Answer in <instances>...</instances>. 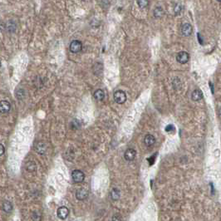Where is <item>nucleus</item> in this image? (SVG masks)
Instances as JSON below:
<instances>
[{
    "label": "nucleus",
    "instance_id": "f257e3e1",
    "mask_svg": "<svg viewBox=\"0 0 221 221\" xmlns=\"http://www.w3.org/2000/svg\"><path fill=\"white\" fill-rule=\"evenodd\" d=\"M126 94L121 90H118L114 93V100L117 104H123L126 101Z\"/></svg>",
    "mask_w": 221,
    "mask_h": 221
},
{
    "label": "nucleus",
    "instance_id": "f03ea898",
    "mask_svg": "<svg viewBox=\"0 0 221 221\" xmlns=\"http://www.w3.org/2000/svg\"><path fill=\"white\" fill-rule=\"evenodd\" d=\"M72 178L75 183H81L84 180L85 175L81 171L79 170H74L72 173Z\"/></svg>",
    "mask_w": 221,
    "mask_h": 221
},
{
    "label": "nucleus",
    "instance_id": "7ed1b4c3",
    "mask_svg": "<svg viewBox=\"0 0 221 221\" xmlns=\"http://www.w3.org/2000/svg\"><path fill=\"white\" fill-rule=\"evenodd\" d=\"M70 51L73 53H80L82 49V44L81 42L78 40H74L70 43Z\"/></svg>",
    "mask_w": 221,
    "mask_h": 221
},
{
    "label": "nucleus",
    "instance_id": "20e7f679",
    "mask_svg": "<svg viewBox=\"0 0 221 221\" xmlns=\"http://www.w3.org/2000/svg\"><path fill=\"white\" fill-rule=\"evenodd\" d=\"M189 59H190V55H189V53H186V52L182 51V52H180V53L177 54L176 60L177 62H180V64H185V63L189 61Z\"/></svg>",
    "mask_w": 221,
    "mask_h": 221
},
{
    "label": "nucleus",
    "instance_id": "39448f33",
    "mask_svg": "<svg viewBox=\"0 0 221 221\" xmlns=\"http://www.w3.org/2000/svg\"><path fill=\"white\" fill-rule=\"evenodd\" d=\"M88 190L84 189V188H81L79 190H77L76 192V198L78 200H84L88 197Z\"/></svg>",
    "mask_w": 221,
    "mask_h": 221
},
{
    "label": "nucleus",
    "instance_id": "423d86ee",
    "mask_svg": "<svg viewBox=\"0 0 221 221\" xmlns=\"http://www.w3.org/2000/svg\"><path fill=\"white\" fill-rule=\"evenodd\" d=\"M57 217L59 219H61L62 220H64L66 219L67 218V216L69 215V210L67 209L66 206H62V207H60L57 210Z\"/></svg>",
    "mask_w": 221,
    "mask_h": 221
},
{
    "label": "nucleus",
    "instance_id": "0eeeda50",
    "mask_svg": "<svg viewBox=\"0 0 221 221\" xmlns=\"http://www.w3.org/2000/svg\"><path fill=\"white\" fill-rule=\"evenodd\" d=\"M136 156V151L134 149H128L126 150V152L124 153V158L127 161H132L134 160Z\"/></svg>",
    "mask_w": 221,
    "mask_h": 221
},
{
    "label": "nucleus",
    "instance_id": "6e6552de",
    "mask_svg": "<svg viewBox=\"0 0 221 221\" xmlns=\"http://www.w3.org/2000/svg\"><path fill=\"white\" fill-rule=\"evenodd\" d=\"M181 33L185 37L190 36L193 33V28L190 25V23H184L181 27Z\"/></svg>",
    "mask_w": 221,
    "mask_h": 221
},
{
    "label": "nucleus",
    "instance_id": "1a4fd4ad",
    "mask_svg": "<svg viewBox=\"0 0 221 221\" xmlns=\"http://www.w3.org/2000/svg\"><path fill=\"white\" fill-rule=\"evenodd\" d=\"M11 109V105L9 103L8 101H5V100H2L1 101V103H0V111H1V113L3 114H6L10 111Z\"/></svg>",
    "mask_w": 221,
    "mask_h": 221
},
{
    "label": "nucleus",
    "instance_id": "9d476101",
    "mask_svg": "<svg viewBox=\"0 0 221 221\" xmlns=\"http://www.w3.org/2000/svg\"><path fill=\"white\" fill-rule=\"evenodd\" d=\"M144 142H145V145H146V146H153L155 143H156V138H155L153 135H146V136H145V139H144Z\"/></svg>",
    "mask_w": 221,
    "mask_h": 221
},
{
    "label": "nucleus",
    "instance_id": "9b49d317",
    "mask_svg": "<svg viewBox=\"0 0 221 221\" xmlns=\"http://www.w3.org/2000/svg\"><path fill=\"white\" fill-rule=\"evenodd\" d=\"M35 150L40 155H44L47 151V146L43 142H38L35 146Z\"/></svg>",
    "mask_w": 221,
    "mask_h": 221
},
{
    "label": "nucleus",
    "instance_id": "f8f14e48",
    "mask_svg": "<svg viewBox=\"0 0 221 221\" xmlns=\"http://www.w3.org/2000/svg\"><path fill=\"white\" fill-rule=\"evenodd\" d=\"M191 98L195 101H200L203 98V93H202L200 90H195V91H193L192 94H191Z\"/></svg>",
    "mask_w": 221,
    "mask_h": 221
},
{
    "label": "nucleus",
    "instance_id": "ddd939ff",
    "mask_svg": "<svg viewBox=\"0 0 221 221\" xmlns=\"http://www.w3.org/2000/svg\"><path fill=\"white\" fill-rule=\"evenodd\" d=\"M94 98H95L96 100H97V101H102L105 97V93L101 89H98L96 91L95 93H94Z\"/></svg>",
    "mask_w": 221,
    "mask_h": 221
},
{
    "label": "nucleus",
    "instance_id": "4468645a",
    "mask_svg": "<svg viewBox=\"0 0 221 221\" xmlns=\"http://www.w3.org/2000/svg\"><path fill=\"white\" fill-rule=\"evenodd\" d=\"M3 210L5 213H9L12 212L13 210V204H12L11 202L9 201H4L3 204Z\"/></svg>",
    "mask_w": 221,
    "mask_h": 221
},
{
    "label": "nucleus",
    "instance_id": "2eb2a0df",
    "mask_svg": "<svg viewBox=\"0 0 221 221\" xmlns=\"http://www.w3.org/2000/svg\"><path fill=\"white\" fill-rule=\"evenodd\" d=\"M119 198H120V190L116 189V188H114L111 191V199L116 201V200L119 199Z\"/></svg>",
    "mask_w": 221,
    "mask_h": 221
},
{
    "label": "nucleus",
    "instance_id": "dca6fc26",
    "mask_svg": "<svg viewBox=\"0 0 221 221\" xmlns=\"http://www.w3.org/2000/svg\"><path fill=\"white\" fill-rule=\"evenodd\" d=\"M154 16L156 18H160L164 16V10L161 7H156L154 10Z\"/></svg>",
    "mask_w": 221,
    "mask_h": 221
},
{
    "label": "nucleus",
    "instance_id": "f3484780",
    "mask_svg": "<svg viewBox=\"0 0 221 221\" xmlns=\"http://www.w3.org/2000/svg\"><path fill=\"white\" fill-rule=\"evenodd\" d=\"M36 165H35V163L33 162V161H28V162L26 164V169H27L28 171H29V172H34V171H36Z\"/></svg>",
    "mask_w": 221,
    "mask_h": 221
},
{
    "label": "nucleus",
    "instance_id": "a211bd4d",
    "mask_svg": "<svg viewBox=\"0 0 221 221\" xmlns=\"http://www.w3.org/2000/svg\"><path fill=\"white\" fill-rule=\"evenodd\" d=\"M137 3L140 9H144L148 6L149 0H137Z\"/></svg>",
    "mask_w": 221,
    "mask_h": 221
},
{
    "label": "nucleus",
    "instance_id": "6ab92c4d",
    "mask_svg": "<svg viewBox=\"0 0 221 221\" xmlns=\"http://www.w3.org/2000/svg\"><path fill=\"white\" fill-rule=\"evenodd\" d=\"M32 217H33L34 221H40V219H41V215H40L39 213L37 212H34Z\"/></svg>",
    "mask_w": 221,
    "mask_h": 221
},
{
    "label": "nucleus",
    "instance_id": "aec40b11",
    "mask_svg": "<svg viewBox=\"0 0 221 221\" xmlns=\"http://www.w3.org/2000/svg\"><path fill=\"white\" fill-rule=\"evenodd\" d=\"M112 221H121V217L119 215H115L112 218Z\"/></svg>",
    "mask_w": 221,
    "mask_h": 221
},
{
    "label": "nucleus",
    "instance_id": "412c9836",
    "mask_svg": "<svg viewBox=\"0 0 221 221\" xmlns=\"http://www.w3.org/2000/svg\"><path fill=\"white\" fill-rule=\"evenodd\" d=\"M175 12H176V14H180V12H181V5H177L176 8H175Z\"/></svg>",
    "mask_w": 221,
    "mask_h": 221
},
{
    "label": "nucleus",
    "instance_id": "4be33fe9",
    "mask_svg": "<svg viewBox=\"0 0 221 221\" xmlns=\"http://www.w3.org/2000/svg\"><path fill=\"white\" fill-rule=\"evenodd\" d=\"M0 151H1L0 156H3V153H4V146H3V144H0Z\"/></svg>",
    "mask_w": 221,
    "mask_h": 221
},
{
    "label": "nucleus",
    "instance_id": "5701e85b",
    "mask_svg": "<svg viewBox=\"0 0 221 221\" xmlns=\"http://www.w3.org/2000/svg\"><path fill=\"white\" fill-rule=\"evenodd\" d=\"M174 129V126H172V125H169V126H166V128H165V131L166 132H171V131H172Z\"/></svg>",
    "mask_w": 221,
    "mask_h": 221
},
{
    "label": "nucleus",
    "instance_id": "b1692460",
    "mask_svg": "<svg viewBox=\"0 0 221 221\" xmlns=\"http://www.w3.org/2000/svg\"><path fill=\"white\" fill-rule=\"evenodd\" d=\"M210 88H211V92H212V93H214V89H213V85L211 82H210Z\"/></svg>",
    "mask_w": 221,
    "mask_h": 221
},
{
    "label": "nucleus",
    "instance_id": "393cba45",
    "mask_svg": "<svg viewBox=\"0 0 221 221\" xmlns=\"http://www.w3.org/2000/svg\"><path fill=\"white\" fill-rule=\"evenodd\" d=\"M217 1H218V2H221V0H217Z\"/></svg>",
    "mask_w": 221,
    "mask_h": 221
}]
</instances>
